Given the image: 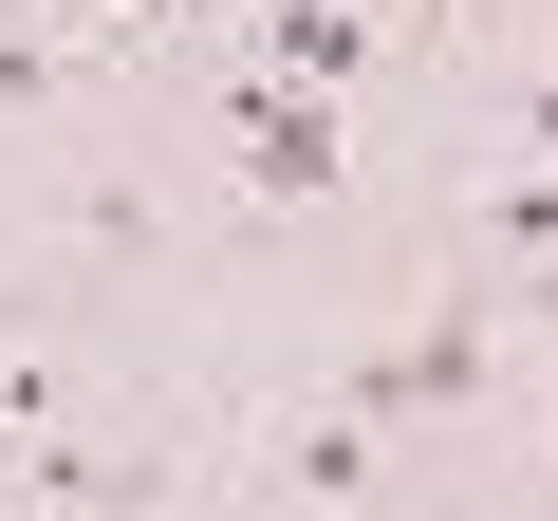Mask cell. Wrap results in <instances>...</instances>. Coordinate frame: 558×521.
<instances>
[{"label":"cell","instance_id":"6da1fadb","mask_svg":"<svg viewBox=\"0 0 558 521\" xmlns=\"http://www.w3.org/2000/svg\"><path fill=\"white\" fill-rule=\"evenodd\" d=\"M465 373H484V317L447 299L428 336H391V354H354V373H336V410H373V428H410V410H465Z\"/></svg>","mask_w":558,"mask_h":521},{"label":"cell","instance_id":"7a4b0ae2","mask_svg":"<svg viewBox=\"0 0 558 521\" xmlns=\"http://www.w3.org/2000/svg\"><path fill=\"white\" fill-rule=\"evenodd\" d=\"M223 131H242V168H260V186H299V205L354 168V149H336V94H299V75H242V94H223Z\"/></svg>","mask_w":558,"mask_h":521},{"label":"cell","instance_id":"3957f363","mask_svg":"<svg viewBox=\"0 0 558 521\" xmlns=\"http://www.w3.org/2000/svg\"><path fill=\"white\" fill-rule=\"evenodd\" d=\"M260 75L336 94V75H354V0H260Z\"/></svg>","mask_w":558,"mask_h":521},{"label":"cell","instance_id":"277c9868","mask_svg":"<svg viewBox=\"0 0 558 521\" xmlns=\"http://www.w3.org/2000/svg\"><path fill=\"white\" fill-rule=\"evenodd\" d=\"M279 465H299V484H354V465H373V410H299V428H279Z\"/></svg>","mask_w":558,"mask_h":521},{"label":"cell","instance_id":"5b68a950","mask_svg":"<svg viewBox=\"0 0 558 521\" xmlns=\"http://www.w3.org/2000/svg\"><path fill=\"white\" fill-rule=\"evenodd\" d=\"M484 242H558V168H502L484 186Z\"/></svg>","mask_w":558,"mask_h":521},{"label":"cell","instance_id":"8992f818","mask_svg":"<svg viewBox=\"0 0 558 521\" xmlns=\"http://www.w3.org/2000/svg\"><path fill=\"white\" fill-rule=\"evenodd\" d=\"M521 168H558V57H539V94H521Z\"/></svg>","mask_w":558,"mask_h":521},{"label":"cell","instance_id":"52a82bcc","mask_svg":"<svg viewBox=\"0 0 558 521\" xmlns=\"http://www.w3.org/2000/svg\"><path fill=\"white\" fill-rule=\"evenodd\" d=\"M112 20H149V0H112Z\"/></svg>","mask_w":558,"mask_h":521},{"label":"cell","instance_id":"ba28073f","mask_svg":"<svg viewBox=\"0 0 558 521\" xmlns=\"http://www.w3.org/2000/svg\"><path fill=\"white\" fill-rule=\"evenodd\" d=\"M410 20H447V0H410Z\"/></svg>","mask_w":558,"mask_h":521}]
</instances>
